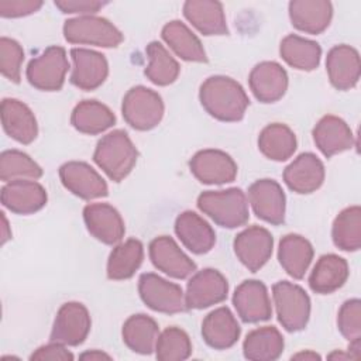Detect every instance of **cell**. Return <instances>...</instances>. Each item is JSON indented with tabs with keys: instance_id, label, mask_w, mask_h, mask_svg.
Instances as JSON below:
<instances>
[{
	"instance_id": "cell-47",
	"label": "cell",
	"mask_w": 361,
	"mask_h": 361,
	"mask_svg": "<svg viewBox=\"0 0 361 361\" xmlns=\"http://www.w3.org/2000/svg\"><path fill=\"white\" fill-rule=\"evenodd\" d=\"M79 358H82V360H90V361H93V360H111V357H110L109 354H106V353H103V351H100V350H90V351H86V353L80 354Z\"/></svg>"
},
{
	"instance_id": "cell-9",
	"label": "cell",
	"mask_w": 361,
	"mask_h": 361,
	"mask_svg": "<svg viewBox=\"0 0 361 361\" xmlns=\"http://www.w3.org/2000/svg\"><path fill=\"white\" fill-rule=\"evenodd\" d=\"M90 326L92 320L86 306L79 302H66L56 312L49 341L79 345L86 340Z\"/></svg>"
},
{
	"instance_id": "cell-3",
	"label": "cell",
	"mask_w": 361,
	"mask_h": 361,
	"mask_svg": "<svg viewBox=\"0 0 361 361\" xmlns=\"http://www.w3.org/2000/svg\"><path fill=\"white\" fill-rule=\"evenodd\" d=\"M197 207L216 224L226 228L244 226L250 219L247 197L240 188L206 190L199 195Z\"/></svg>"
},
{
	"instance_id": "cell-14",
	"label": "cell",
	"mask_w": 361,
	"mask_h": 361,
	"mask_svg": "<svg viewBox=\"0 0 361 361\" xmlns=\"http://www.w3.org/2000/svg\"><path fill=\"white\" fill-rule=\"evenodd\" d=\"M59 178L69 192L85 200L104 197L109 193L106 180L86 162L71 161L63 164L59 168Z\"/></svg>"
},
{
	"instance_id": "cell-48",
	"label": "cell",
	"mask_w": 361,
	"mask_h": 361,
	"mask_svg": "<svg viewBox=\"0 0 361 361\" xmlns=\"http://www.w3.org/2000/svg\"><path fill=\"white\" fill-rule=\"evenodd\" d=\"M292 360H320V355L313 351H302L292 355Z\"/></svg>"
},
{
	"instance_id": "cell-39",
	"label": "cell",
	"mask_w": 361,
	"mask_h": 361,
	"mask_svg": "<svg viewBox=\"0 0 361 361\" xmlns=\"http://www.w3.org/2000/svg\"><path fill=\"white\" fill-rule=\"evenodd\" d=\"M333 243L343 251H357L361 247V209L350 206L341 210L333 221Z\"/></svg>"
},
{
	"instance_id": "cell-43",
	"label": "cell",
	"mask_w": 361,
	"mask_h": 361,
	"mask_svg": "<svg viewBox=\"0 0 361 361\" xmlns=\"http://www.w3.org/2000/svg\"><path fill=\"white\" fill-rule=\"evenodd\" d=\"M337 326L344 338L348 341L361 338V302L360 299L345 300L337 316Z\"/></svg>"
},
{
	"instance_id": "cell-6",
	"label": "cell",
	"mask_w": 361,
	"mask_h": 361,
	"mask_svg": "<svg viewBox=\"0 0 361 361\" xmlns=\"http://www.w3.org/2000/svg\"><path fill=\"white\" fill-rule=\"evenodd\" d=\"M162 97L145 86L131 87L121 103V113L127 124L138 131H148L157 127L164 117Z\"/></svg>"
},
{
	"instance_id": "cell-37",
	"label": "cell",
	"mask_w": 361,
	"mask_h": 361,
	"mask_svg": "<svg viewBox=\"0 0 361 361\" xmlns=\"http://www.w3.org/2000/svg\"><path fill=\"white\" fill-rule=\"evenodd\" d=\"M279 54L292 68L299 71H313L320 63L322 48L316 41L290 34L281 41Z\"/></svg>"
},
{
	"instance_id": "cell-28",
	"label": "cell",
	"mask_w": 361,
	"mask_h": 361,
	"mask_svg": "<svg viewBox=\"0 0 361 361\" xmlns=\"http://www.w3.org/2000/svg\"><path fill=\"white\" fill-rule=\"evenodd\" d=\"M183 16L203 35L228 34L223 4L220 1L188 0L183 4Z\"/></svg>"
},
{
	"instance_id": "cell-13",
	"label": "cell",
	"mask_w": 361,
	"mask_h": 361,
	"mask_svg": "<svg viewBox=\"0 0 361 361\" xmlns=\"http://www.w3.org/2000/svg\"><path fill=\"white\" fill-rule=\"evenodd\" d=\"M248 199L255 216L269 224L285 221L286 197L281 185L274 179L255 180L248 188Z\"/></svg>"
},
{
	"instance_id": "cell-5",
	"label": "cell",
	"mask_w": 361,
	"mask_h": 361,
	"mask_svg": "<svg viewBox=\"0 0 361 361\" xmlns=\"http://www.w3.org/2000/svg\"><path fill=\"white\" fill-rule=\"evenodd\" d=\"M272 298L278 322L286 331L295 333L306 327L310 316V298L303 288L279 281L272 286Z\"/></svg>"
},
{
	"instance_id": "cell-35",
	"label": "cell",
	"mask_w": 361,
	"mask_h": 361,
	"mask_svg": "<svg viewBox=\"0 0 361 361\" xmlns=\"http://www.w3.org/2000/svg\"><path fill=\"white\" fill-rule=\"evenodd\" d=\"M295 133L282 123H272L262 128L258 137V148L264 157L272 161H286L296 151Z\"/></svg>"
},
{
	"instance_id": "cell-16",
	"label": "cell",
	"mask_w": 361,
	"mask_h": 361,
	"mask_svg": "<svg viewBox=\"0 0 361 361\" xmlns=\"http://www.w3.org/2000/svg\"><path fill=\"white\" fill-rule=\"evenodd\" d=\"M83 220L89 233L107 245L121 241L126 226L121 214L109 203H90L83 209Z\"/></svg>"
},
{
	"instance_id": "cell-15",
	"label": "cell",
	"mask_w": 361,
	"mask_h": 361,
	"mask_svg": "<svg viewBox=\"0 0 361 361\" xmlns=\"http://www.w3.org/2000/svg\"><path fill=\"white\" fill-rule=\"evenodd\" d=\"M233 305L240 319L245 323L265 322L272 316L267 286L257 279H247L235 288Z\"/></svg>"
},
{
	"instance_id": "cell-1",
	"label": "cell",
	"mask_w": 361,
	"mask_h": 361,
	"mask_svg": "<svg viewBox=\"0 0 361 361\" xmlns=\"http://www.w3.org/2000/svg\"><path fill=\"white\" fill-rule=\"evenodd\" d=\"M203 109L220 121H240L250 104L243 86L228 76H210L199 90Z\"/></svg>"
},
{
	"instance_id": "cell-41",
	"label": "cell",
	"mask_w": 361,
	"mask_h": 361,
	"mask_svg": "<svg viewBox=\"0 0 361 361\" xmlns=\"http://www.w3.org/2000/svg\"><path fill=\"white\" fill-rule=\"evenodd\" d=\"M192 354V343L186 331L179 327L165 329L157 340L155 355L161 361H182Z\"/></svg>"
},
{
	"instance_id": "cell-4",
	"label": "cell",
	"mask_w": 361,
	"mask_h": 361,
	"mask_svg": "<svg viewBox=\"0 0 361 361\" xmlns=\"http://www.w3.org/2000/svg\"><path fill=\"white\" fill-rule=\"evenodd\" d=\"M63 37L71 44L102 48H116L124 39L113 23L97 16H78L66 20L63 24Z\"/></svg>"
},
{
	"instance_id": "cell-44",
	"label": "cell",
	"mask_w": 361,
	"mask_h": 361,
	"mask_svg": "<svg viewBox=\"0 0 361 361\" xmlns=\"http://www.w3.org/2000/svg\"><path fill=\"white\" fill-rule=\"evenodd\" d=\"M42 7L41 0H0V16L4 18L25 17Z\"/></svg>"
},
{
	"instance_id": "cell-46",
	"label": "cell",
	"mask_w": 361,
	"mask_h": 361,
	"mask_svg": "<svg viewBox=\"0 0 361 361\" xmlns=\"http://www.w3.org/2000/svg\"><path fill=\"white\" fill-rule=\"evenodd\" d=\"M31 361H72L73 354L65 348L63 344L51 341L49 344L38 347L30 357Z\"/></svg>"
},
{
	"instance_id": "cell-18",
	"label": "cell",
	"mask_w": 361,
	"mask_h": 361,
	"mask_svg": "<svg viewBox=\"0 0 361 361\" xmlns=\"http://www.w3.org/2000/svg\"><path fill=\"white\" fill-rule=\"evenodd\" d=\"M71 56L73 61L72 85L82 90H94L103 85L109 75V63L103 54L86 48H72Z\"/></svg>"
},
{
	"instance_id": "cell-17",
	"label": "cell",
	"mask_w": 361,
	"mask_h": 361,
	"mask_svg": "<svg viewBox=\"0 0 361 361\" xmlns=\"http://www.w3.org/2000/svg\"><path fill=\"white\" fill-rule=\"evenodd\" d=\"M149 258L155 268L176 279H185L196 271V264L168 235H159L151 241Z\"/></svg>"
},
{
	"instance_id": "cell-19",
	"label": "cell",
	"mask_w": 361,
	"mask_h": 361,
	"mask_svg": "<svg viewBox=\"0 0 361 361\" xmlns=\"http://www.w3.org/2000/svg\"><path fill=\"white\" fill-rule=\"evenodd\" d=\"M47 190L31 179L7 182L1 188V203L16 214H31L47 204Z\"/></svg>"
},
{
	"instance_id": "cell-24",
	"label": "cell",
	"mask_w": 361,
	"mask_h": 361,
	"mask_svg": "<svg viewBox=\"0 0 361 361\" xmlns=\"http://www.w3.org/2000/svg\"><path fill=\"white\" fill-rule=\"evenodd\" d=\"M313 140L319 151L330 158L350 149L354 145V135L348 124L337 116L322 117L313 128Z\"/></svg>"
},
{
	"instance_id": "cell-32",
	"label": "cell",
	"mask_w": 361,
	"mask_h": 361,
	"mask_svg": "<svg viewBox=\"0 0 361 361\" xmlns=\"http://www.w3.org/2000/svg\"><path fill=\"white\" fill-rule=\"evenodd\" d=\"M71 123L79 133L96 135L113 127L116 116L97 100H82L72 110Z\"/></svg>"
},
{
	"instance_id": "cell-38",
	"label": "cell",
	"mask_w": 361,
	"mask_h": 361,
	"mask_svg": "<svg viewBox=\"0 0 361 361\" xmlns=\"http://www.w3.org/2000/svg\"><path fill=\"white\" fill-rule=\"evenodd\" d=\"M148 55V65L144 71L145 76L158 86H168L173 83L179 76V63L166 51V48L158 42L152 41L145 48Z\"/></svg>"
},
{
	"instance_id": "cell-23",
	"label": "cell",
	"mask_w": 361,
	"mask_h": 361,
	"mask_svg": "<svg viewBox=\"0 0 361 361\" xmlns=\"http://www.w3.org/2000/svg\"><path fill=\"white\" fill-rule=\"evenodd\" d=\"M1 124L6 134L20 144H31L38 135V124L34 113L17 99H3Z\"/></svg>"
},
{
	"instance_id": "cell-29",
	"label": "cell",
	"mask_w": 361,
	"mask_h": 361,
	"mask_svg": "<svg viewBox=\"0 0 361 361\" xmlns=\"http://www.w3.org/2000/svg\"><path fill=\"white\" fill-rule=\"evenodd\" d=\"M348 264L336 254L322 255L309 276V286L320 295L333 293L340 289L348 278Z\"/></svg>"
},
{
	"instance_id": "cell-45",
	"label": "cell",
	"mask_w": 361,
	"mask_h": 361,
	"mask_svg": "<svg viewBox=\"0 0 361 361\" xmlns=\"http://www.w3.org/2000/svg\"><path fill=\"white\" fill-rule=\"evenodd\" d=\"M65 14H80V16H94L100 8H103L107 1L97 0H55L54 3Z\"/></svg>"
},
{
	"instance_id": "cell-33",
	"label": "cell",
	"mask_w": 361,
	"mask_h": 361,
	"mask_svg": "<svg viewBox=\"0 0 361 361\" xmlns=\"http://www.w3.org/2000/svg\"><path fill=\"white\" fill-rule=\"evenodd\" d=\"M121 336L124 344L131 351L147 355L155 350L159 327L152 317L138 313L124 322Z\"/></svg>"
},
{
	"instance_id": "cell-21",
	"label": "cell",
	"mask_w": 361,
	"mask_h": 361,
	"mask_svg": "<svg viewBox=\"0 0 361 361\" xmlns=\"http://www.w3.org/2000/svg\"><path fill=\"white\" fill-rule=\"evenodd\" d=\"M286 186L300 195L317 190L324 180V165L312 152H303L296 157L283 171Z\"/></svg>"
},
{
	"instance_id": "cell-30",
	"label": "cell",
	"mask_w": 361,
	"mask_h": 361,
	"mask_svg": "<svg viewBox=\"0 0 361 361\" xmlns=\"http://www.w3.org/2000/svg\"><path fill=\"white\" fill-rule=\"evenodd\" d=\"M278 259L289 276L302 279L313 259V247L299 234H286L279 241Z\"/></svg>"
},
{
	"instance_id": "cell-22",
	"label": "cell",
	"mask_w": 361,
	"mask_h": 361,
	"mask_svg": "<svg viewBox=\"0 0 361 361\" xmlns=\"http://www.w3.org/2000/svg\"><path fill=\"white\" fill-rule=\"evenodd\" d=\"M330 83L338 90L353 89L360 79L361 62L358 51L350 45L333 47L326 58Z\"/></svg>"
},
{
	"instance_id": "cell-2",
	"label": "cell",
	"mask_w": 361,
	"mask_h": 361,
	"mask_svg": "<svg viewBox=\"0 0 361 361\" xmlns=\"http://www.w3.org/2000/svg\"><path fill=\"white\" fill-rule=\"evenodd\" d=\"M138 151L124 130H113L102 137L94 148L93 161L113 180H123L135 166Z\"/></svg>"
},
{
	"instance_id": "cell-20",
	"label": "cell",
	"mask_w": 361,
	"mask_h": 361,
	"mask_svg": "<svg viewBox=\"0 0 361 361\" xmlns=\"http://www.w3.org/2000/svg\"><path fill=\"white\" fill-rule=\"evenodd\" d=\"M250 89L262 103H274L283 97L288 89L286 71L274 61H264L255 65L248 78Z\"/></svg>"
},
{
	"instance_id": "cell-7",
	"label": "cell",
	"mask_w": 361,
	"mask_h": 361,
	"mask_svg": "<svg viewBox=\"0 0 361 361\" xmlns=\"http://www.w3.org/2000/svg\"><path fill=\"white\" fill-rule=\"evenodd\" d=\"M69 71L66 51L59 45L44 49L27 66V79L31 86L44 92H56L65 83Z\"/></svg>"
},
{
	"instance_id": "cell-49",
	"label": "cell",
	"mask_w": 361,
	"mask_h": 361,
	"mask_svg": "<svg viewBox=\"0 0 361 361\" xmlns=\"http://www.w3.org/2000/svg\"><path fill=\"white\" fill-rule=\"evenodd\" d=\"M1 220H3V233H1V244H6V241L11 238V231H8V223H7V219H6L4 213H1Z\"/></svg>"
},
{
	"instance_id": "cell-10",
	"label": "cell",
	"mask_w": 361,
	"mask_h": 361,
	"mask_svg": "<svg viewBox=\"0 0 361 361\" xmlns=\"http://www.w3.org/2000/svg\"><path fill=\"white\" fill-rule=\"evenodd\" d=\"M228 282L226 276L213 268L196 272L186 285L185 303L188 309H206L226 300Z\"/></svg>"
},
{
	"instance_id": "cell-11",
	"label": "cell",
	"mask_w": 361,
	"mask_h": 361,
	"mask_svg": "<svg viewBox=\"0 0 361 361\" xmlns=\"http://www.w3.org/2000/svg\"><path fill=\"white\" fill-rule=\"evenodd\" d=\"M234 252L240 262L251 272L261 269L272 255L274 237L259 226H251L234 238Z\"/></svg>"
},
{
	"instance_id": "cell-40",
	"label": "cell",
	"mask_w": 361,
	"mask_h": 361,
	"mask_svg": "<svg viewBox=\"0 0 361 361\" xmlns=\"http://www.w3.org/2000/svg\"><path fill=\"white\" fill-rule=\"evenodd\" d=\"M42 176L41 166L25 152L18 149H7L0 155V179L11 182L18 179L35 180Z\"/></svg>"
},
{
	"instance_id": "cell-34",
	"label": "cell",
	"mask_w": 361,
	"mask_h": 361,
	"mask_svg": "<svg viewBox=\"0 0 361 361\" xmlns=\"http://www.w3.org/2000/svg\"><path fill=\"white\" fill-rule=\"evenodd\" d=\"M283 337L274 326H264L250 331L243 343V353L247 360L274 361L283 351Z\"/></svg>"
},
{
	"instance_id": "cell-27",
	"label": "cell",
	"mask_w": 361,
	"mask_h": 361,
	"mask_svg": "<svg viewBox=\"0 0 361 361\" xmlns=\"http://www.w3.org/2000/svg\"><path fill=\"white\" fill-rule=\"evenodd\" d=\"M333 6L327 0H293L289 18L295 28L307 34H322L331 21Z\"/></svg>"
},
{
	"instance_id": "cell-12",
	"label": "cell",
	"mask_w": 361,
	"mask_h": 361,
	"mask_svg": "<svg viewBox=\"0 0 361 361\" xmlns=\"http://www.w3.org/2000/svg\"><path fill=\"white\" fill-rule=\"evenodd\" d=\"M193 176L206 185H221L233 182L237 176V164L220 149H202L189 161Z\"/></svg>"
},
{
	"instance_id": "cell-25",
	"label": "cell",
	"mask_w": 361,
	"mask_h": 361,
	"mask_svg": "<svg viewBox=\"0 0 361 361\" xmlns=\"http://www.w3.org/2000/svg\"><path fill=\"white\" fill-rule=\"evenodd\" d=\"M175 233L180 243L193 254H206L216 244V233L212 226L190 210L176 217Z\"/></svg>"
},
{
	"instance_id": "cell-8",
	"label": "cell",
	"mask_w": 361,
	"mask_h": 361,
	"mask_svg": "<svg viewBox=\"0 0 361 361\" xmlns=\"http://www.w3.org/2000/svg\"><path fill=\"white\" fill-rule=\"evenodd\" d=\"M138 292L142 302L155 312L173 314L188 310L182 288L157 274H142L138 279Z\"/></svg>"
},
{
	"instance_id": "cell-26",
	"label": "cell",
	"mask_w": 361,
	"mask_h": 361,
	"mask_svg": "<svg viewBox=\"0 0 361 361\" xmlns=\"http://www.w3.org/2000/svg\"><path fill=\"white\" fill-rule=\"evenodd\" d=\"M241 329L231 310L226 306L210 312L202 323V336L206 344L214 350H227L233 347Z\"/></svg>"
},
{
	"instance_id": "cell-36",
	"label": "cell",
	"mask_w": 361,
	"mask_h": 361,
	"mask_svg": "<svg viewBox=\"0 0 361 361\" xmlns=\"http://www.w3.org/2000/svg\"><path fill=\"white\" fill-rule=\"evenodd\" d=\"M144 259V247L140 240L128 238L117 244L107 259V278L123 281L131 278Z\"/></svg>"
},
{
	"instance_id": "cell-42",
	"label": "cell",
	"mask_w": 361,
	"mask_h": 361,
	"mask_svg": "<svg viewBox=\"0 0 361 361\" xmlns=\"http://www.w3.org/2000/svg\"><path fill=\"white\" fill-rule=\"evenodd\" d=\"M24 61V51L21 45L11 38H0V71L4 78L18 83L21 79V65Z\"/></svg>"
},
{
	"instance_id": "cell-31",
	"label": "cell",
	"mask_w": 361,
	"mask_h": 361,
	"mask_svg": "<svg viewBox=\"0 0 361 361\" xmlns=\"http://www.w3.org/2000/svg\"><path fill=\"white\" fill-rule=\"evenodd\" d=\"M164 41L169 48L183 61L189 62H207L206 51L200 39L189 30V27L179 21L172 20L166 23L161 32Z\"/></svg>"
}]
</instances>
